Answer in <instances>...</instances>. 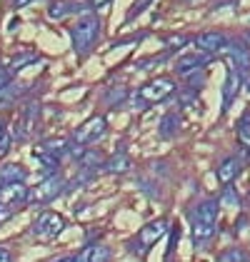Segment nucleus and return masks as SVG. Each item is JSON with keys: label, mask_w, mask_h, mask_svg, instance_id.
Wrapping results in <instances>:
<instances>
[{"label": "nucleus", "mask_w": 250, "mask_h": 262, "mask_svg": "<svg viewBox=\"0 0 250 262\" xmlns=\"http://www.w3.org/2000/svg\"><path fill=\"white\" fill-rule=\"evenodd\" d=\"M8 260H13V255H10V250H8V247H3V245H0V262H8Z\"/></svg>", "instance_id": "obj_31"}, {"label": "nucleus", "mask_w": 250, "mask_h": 262, "mask_svg": "<svg viewBox=\"0 0 250 262\" xmlns=\"http://www.w3.org/2000/svg\"><path fill=\"white\" fill-rule=\"evenodd\" d=\"M208 60H210V55L208 53H185V55H180L178 60H175V73L178 75H190L193 70H200V68H205L208 65Z\"/></svg>", "instance_id": "obj_12"}, {"label": "nucleus", "mask_w": 250, "mask_h": 262, "mask_svg": "<svg viewBox=\"0 0 250 262\" xmlns=\"http://www.w3.org/2000/svg\"><path fill=\"white\" fill-rule=\"evenodd\" d=\"M70 38H73V48L78 55H88L93 50L95 40L100 38V20L90 13H85L80 20L70 28Z\"/></svg>", "instance_id": "obj_2"}, {"label": "nucleus", "mask_w": 250, "mask_h": 262, "mask_svg": "<svg viewBox=\"0 0 250 262\" xmlns=\"http://www.w3.org/2000/svg\"><path fill=\"white\" fill-rule=\"evenodd\" d=\"M103 167L108 172H113V175H120V172H128V170L133 167V162H130V158H128L125 152H115L110 160L103 162Z\"/></svg>", "instance_id": "obj_19"}, {"label": "nucleus", "mask_w": 250, "mask_h": 262, "mask_svg": "<svg viewBox=\"0 0 250 262\" xmlns=\"http://www.w3.org/2000/svg\"><path fill=\"white\" fill-rule=\"evenodd\" d=\"M68 145H70V142L65 140V138H50V140H43L35 152H45V155H53V158L60 160V155L68 152Z\"/></svg>", "instance_id": "obj_17"}, {"label": "nucleus", "mask_w": 250, "mask_h": 262, "mask_svg": "<svg viewBox=\"0 0 250 262\" xmlns=\"http://www.w3.org/2000/svg\"><path fill=\"white\" fill-rule=\"evenodd\" d=\"M218 260L220 262H245L248 260V252H245L243 247H230V250H225Z\"/></svg>", "instance_id": "obj_24"}, {"label": "nucleus", "mask_w": 250, "mask_h": 262, "mask_svg": "<svg viewBox=\"0 0 250 262\" xmlns=\"http://www.w3.org/2000/svg\"><path fill=\"white\" fill-rule=\"evenodd\" d=\"M5 135H8V130H5V120H3V118H0V140H3V138H5Z\"/></svg>", "instance_id": "obj_34"}, {"label": "nucleus", "mask_w": 250, "mask_h": 262, "mask_svg": "<svg viewBox=\"0 0 250 262\" xmlns=\"http://www.w3.org/2000/svg\"><path fill=\"white\" fill-rule=\"evenodd\" d=\"M190 40H193V38H187V35H165V38H163L168 50H180V48H185Z\"/></svg>", "instance_id": "obj_25"}, {"label": "nucleus", "mask_w": 250, "mask_h": 262, "mask_svg": "<svg viewBox=\"0 0 250 262\" xmlns=\"http://www.w3.org/2000/svg\"><path fill=\"white\" fill-rule=\"evenodd\" d=\"M175 80L168 78V75H160V78H153L148 80L143 88H138V93L133 95V102L138 107H148V105H158V102H165L168 98L175 95Z\"/></svg>", "instance_id": "obj_1"}, {"label": "nucleus", "mask_w": 250, "mask_h": 262, "mask_svg": "<svg viewBox=\"0 0 250 262\" xmlns=\"http://www.w3.org/2000/svg\"><path fill=\"white\" fill-rule=\"evenodd\" d=\"M150 3H153V0H135V3H133V8H130V13H128V18H125V20H133V18H138V15H140V13H143V10H145L148 5H150Z\"/></svg>", "instance_id": "obj_27"}, {"label": "nucleus", "mask_w": 250, "mask_h": 262, "mask_svg": "<svg viewBox=\"0 0 250 262\" xmlns=\"http://www.w3.org/2000/svg\"><path fill=\"white\" fill-rule=\"evenodd\" d=\"M105 133H108V122H105V118L103 115H93L90 120H85L83 125L75 130L73 140L80 142V145H93V142L100 140Z\"/></svg>", "instance_id": "obj_6"}, {"label": "nucleus", "mask_w": 250, "mask_h": 262, "mask_svg": "<svg viewBox=\"0 0 250 262\" xmlns=\"http://www.w3.org/2000/svg\"><path fill=\"white\" fill-rule=\"evenodd\" d=\"M25 178H28L25 167L15 165V162H10V165H3V167H0V182H18V180H25Z\"/></svg>", "instance_id": "obj_20"}, {"label": "nucleus", "mask_w": 250, "mask_h": 262, "mask_svg": "<svg viewBox=\"0 0 250 262\" xmlns=\"http://www.w3.org/2000/svg\"><path fill=\"white\" fill-rule=\"evenodd\" d=\"M190 42H193L200 53H208V55H213V53H220V50L225 48L228 38H225L223 33H218V30H205V33L195 35Z\"/></svg>", "instance_id": "obj_9"}, {"label": "nucleus", "mask_w": 250, "mask_h": 262, "mask_svg": "<svg viewBox=\"0 0 250 262\" xmlns=\"http://www.w3.org/2000/svg\"><path fill=\"white\" fill-rule=\"evenodd\" d=\"M62 190H65V180H62L60 175H50V178H45L38 187L28 190V200L25 202H30V205H45V202L55 200Z\"/></svg>", "instance_id": "obj_5"}, {"label": "nucleus", "mask_w": 250, "mask_h": 262, "mask_svg": "<svg viewBox=\"0 0 250 262\" xmlns=\"http://www.w3.org/2000/svg\"><path fill=\"white\" fill-rule=\"evenodd\" d=\"M35 60H38V55H35V53H20V55H15L13 60L8 62V68H5V70H8L10 75H15L18 70H23L25 65H30V62H35Z\"/></svg>", "instance_id": "obj_22"}, {"label": "nucleus", "mask_w": 250, "mask_h": 262, "mask_svg": "<svg viewBox=\"0 0 250 262\" xmlns=\"http://www.w3.org/2000/svg\"><path fill=\"white\" fill-rule=\"evenodd\" d=\"M73 10H83V5H68V3L58 0V3H53V5L48 8V18H50V20H60L68 13H73Z\"/></svg>", "instance_id": "obj_21"}, {"label": "nucleus", "mask_w": 250, "mask_h": 262, "mask_svg": "<svg viewBox=\"0 0 250 262\" xmlns=\"http://www.w3.org/2000/svg\"><path fill=\"white\" fill-rule=\"evenodd\" d=\"M240 172H243V160L240 158H225L218 165V180L223 185H230Z\"/></svg>", "instance_id": "obj_13"}, {"label": "nucleus", "mask_w": 250, "mask_h": 262, "mask_svg": "<svg viewBox=\"0 0 250 262\" xmlns=\"http://www.w3.org/2000/svg\"><path fill=\"white\" fill-rule=\"evenodd\" d=\"M8 82H10V73H8V70H5V65L0 62V90H3Z\"/></svg>", "instance_id": "obj_29"}, {"label": "nucleus", "mask_w": 250, "mask_h": 262, "mask_svg": "<svg viewBox=\"0 0 250 262\" xmlns=\"http://www.w3.org/2000/svg\"><path fill=\"white\" fill-rule=\"evenodd\" d=\"M223 50L230 55V65H233V68H238L240 73H250V50H248L245 42L243 40H228Z\"/></svg>", "instance_id": "obj_10"}, {"label": "nucleus", "mask_w": 250, "mask_h": 262, "mask_svg": "<svg viewBox=\"0 0 250 262\" xmlns=\"http://www.w3.org/2000/svg\"><path fill=\"white\" fill-rule=\"evenodd\" d=\"M38 115H40V105H38V102L28 105V107L23 110V115L18 118V120H15V130H13V135H15L18 140H25V138H30V135H33V130H35Z\"/></svg>", "instance_id": "obj_8"}, {"label": "nucleus", "mask_w": 250, "mask_h": 262, "mask_svg": "<svg viewBox=\"0 0 250 262\" xmlns=\"http://www.w3.org/2000/svg\"><path fill=\"white\" fill-rule=\"evenodd\" d=\"M195 98H198V90H195V88H185V90L180 93V105L187 107V105H193V102H195Z\"/></svg>", "instance_id": "obj_28"}, {"label": "nucleus", "mask_w": 250, "mask_h": 262, "mask_svg": "<svg viewBox=\"0 0 250 262\" xmlns=\"http://www.w3.org/2000/svg\"><path fill=\"white\" fill-rule=\"evenodd\" d=\"M215 235V222H203V220H193V242L195 247L208 245Z\"/></svg>", "instance_id": "obj_14"}, {"label": "nucleus", "mask_w": 250, "mask_h": 262, "mask_svg": "<svg viewBox=\"0 0 250 262\" xmlns=\"http://www.w3.org/2000/svg\"><path fill=\"white\" fill-rule=\"evenodd\" d=\"M248 35H250V33H248Z\"/></svg>", "instance_id": "obj_35"}, {"label": "nucleus", "mask_w": 250, "mask_h": 262, "mask_svg": "<svg viewBox=\"0 0 250 262\" xmlns=\"http://www.w3.org/2000/svg\"><path fill=\"white\" fill-rule=\"evenodd\" d=\"M62 227H65V217L58 215V212H40L38 215V220L33 222V227H30V232H33V237L35 240H53V237H58L62 232Z\"/></svg>", "instance_id": "obj_4"}, {"label": "nucleus", "mask_w": 250, "mask_h": 262, "mask_svg": "<svg viewBox=\"0 0 250 262\" xmlns=\"http://www.w3.org/2000/svg\"><path fill=\"white\" fill-rule=\"evenodd\" d=\"M193 220H203V222H215L218 220V202L215 200H203L198 202L190 212Z\"/></svg>", "instance_id": "obj_15"}, {"label": "nucleus", "mask_w": 250, "mask_h": 262, "mask_svg": "<svg viewBox=\"0 0 250 262\" xmlns=\"http://www.w3.org/2000/svg\"><path fill=\"white\" fill-rule=\"evenodd\" d=\"M165 232H168V220H165V217H158V220L148 222V225H143V227H140L138 237L130 242V250H133L135 255H145L148 250H150L155 242L160 240Z\"/></svg>", "instance_id": "obj_3"}, {"label": "nucleus", "mask_w": 250, "mask_h": 262, "mask_svg": "<svg viewBox=\"0 0 250 262\" xmlns=\"http://www.w3.org/2000/svg\"><path fill=\"white\" fill-rule=\"evenodd\" d=\"M235 130H238V138L240 142H248L250 145V107L240 115V120L235 122Z\"/></svg>", "instance_id": "obj_23"}, {"label": "nucleus", "mask_w": 250, "mask_h": 262, "mask_svg": "<svg viewBox=\"0 0 250 262\" xmlns=\"http://www.w3.org/2000/svg\"><path fill=\"white\" fill-rule=\"evenodd\" d=\"M73 260H80V262H105L110 260V247L105 245H88L80 255H75Z\"/></svg>", "instance_id": "obj_16"}, {"label": "nucleus", "mask_w": 250, "mask_h": 262, "mask_svg": "<svg viewBox=\"0 0 250 262\" xmlns=\"http://www.w3.org/2000/svg\"><path fill=\"white\" fill-rule=\"evenodd\" d=\"M8 145H10V135H5V138L0 140V155H3V152H8Z\"/></svg>", "instance_id": "obj_32"}, {"label": "nucleus", "mask_w": 250, "mask_h": 262, "mask_svg": "<svg viewBox=\"0 0 250 262\" xmlns=\"http://www.w3.org/2000/svg\"><path fill=\"white\" fill-rule=\"evenodd\" d=\"M113 0H90V5H93V10H105L108 5H110Z\"/></svg>", "instance_id": "obj_30"}, {"label": "nucleus", "mask_w": 250, "mask_h": 262, "mask_svg": "<svg viewBox=\"0 0 250 262\" xmlns=\"http://www.w3.org/2000/svg\"><path fill=\"white\" fill-rule=\"evenodd\" d=\"M240 88H243V73H240L238 68L230 65L228 78H225V82H223V113H228L230 110V105L235 102L238 93H240Z\"/></svg>", "instance_id": "obj_11"}, {"label": "nucleus", "mask_w": 250, "mask_h": 262, "mask_svg": "<svg viewBox=\"0 0 250 262\" xmlns=\"http://www.w3.org/2000/svg\"><path fill=\"white\" fill-rule=\"evenodd\" d=\"M25 200H28V187H25V180L0 182V207L15 210V207L23 205Z\"/></svg>", "instance_id": "obj_7"}, {"label": "nucleus", "mask_w": 250, "mask_h": 262, "mask_svg": "<svg viewBox=\"0 0 250 262\" xmlns=\"http://www.w3.org/2000/svg\"><path fill=\"white\" fill-rule=\"evenodd\" d=\"M220 202H223L225 207H238V195H235V190H233L230 185H225V190H223V198H220Z\"/></svg>", "instance_id": "obj_26"}, {"label": "nucleus", "mask_w": 250, "mask_h": 262, "mask_svg": "<svg viewBox=\"0 0 250 262\" xmlns=\"http://www.w3.org/2000/svg\"><path fill=\"white\" fill-rule=\"evenodd\" d=\"M180 127H183V120H180V115L178 113H168L165 118L160 120V138H175L178 133H180Z\"/></svg>", "instance_id": "obj_18"}, {"label": "nucleus", "mask_w": 250, "mask_h": 262, "mask_svg": "<svg viewBox=\"0 0 250 262\" xmlns=\"http://www.w3.org/2000/svg\"><path fill=\"white\" fill-rule=\"evenodd\" d=\"M30 3H35V0H13V8H25Z\"/></svg>", "instance_id": "obj_33"}]
</instances>
